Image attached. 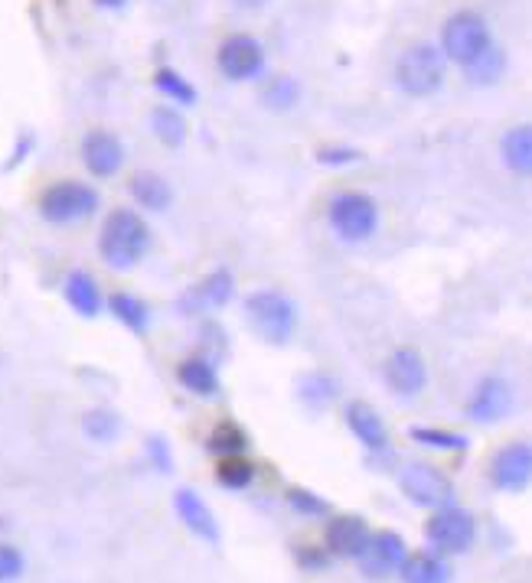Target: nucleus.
I'll use <instances>...</instances> for the list:
<instances>
[{"label":"nucleus","instance_id":"obj_1","mask_svg":"<svg viewBox=\"0 0 532 583\" xmlns=\"http://www.w3.org/2000/svg\"><path fill=\"white\" fill-rule=\"evenodd\" d=\"M151 248V228L134 209H115L102 222L98 231V254L115 271H131Z\"/></svg>","mask_w":532,"mask_h":583},{"label":"nucleus","instance_id":"obj_2","mask_svg":"<svg viewBox=\"0 0 532 583\" xmlns=\"http://www.w3.org/2000/svg\"><path fill=\"white\" fill-rule=\"evenodd\" d=\"M395 82L412 98H428L445 85V52L431 43L409 46L395 62Z\"/></svg>","mask_w":532,"mask_h":583},{"label":"nucleus","instance_id":"obj_3","mask_svg":"<svg viewBox=\"0 0 532 583\" xmlns=\"http://www.w3.org/2000/svg\"><path fill=\"white\" fill-rule=\"evenodd\" d=\"M246 317H249V326L256 330V336L265 340L268 346H284L297 330L294 304L277 290H256L246 300Z\"/></svg>","mask_w":532,"mask_h":583},{"label":"nucleus","instance_id":"obj_4","mask_svg":"<svg viewBox=\"0 0 532 583\" xmlns=\"http://www.w3.org/2000/svg\"><path fill=\"white\" fill-rule=\"evenodd\" d=\"M98 202H102L98 190H92L88 183L59 180V183H49L39 195V215L49 225H79L98 212Z\"/></svg>","mask_w":532,"mask_h":583},{"label":"nucleus","instance_id":"obj_5","mask_svg":"<svg viewBox=\"0 0 532 583\" xmlns=\"http://www.w3.org/2000/svg\"><path fill=\"white\" fill-rule=\"evenodd\" d=\"M490 46H494L490 26H487V20H484L481 13H474V10L454 13V16L445 23V29H441V52H445L451 62L464 66V69H468L471 62H477Z\"/></svg>","mask_w":532,"mask_h":583},{"label":"nucleus","instance_id":"obj_6","mask_svg":"<svg viewBox=\"0 0 532 583\" xmlns=\"http://www.w3.org/2000/svg\"><path fill=\"white\" fill-rule=\"evenodd\" d=\"M327 215L330 228L343 241H366L379 225V209L366 193H340L330 202Z\"/></svg>","mask_w":532,"mask_h":583},{"label":"nucleus","instance_id":"obj_7","mask_svg":"<svg viewBox=\"0 0 532 583\" xmlns=\"http://www.w3.org/2000/svg\"><path fill=\"white\" fill-rule=\"evenodd\" d=\"M399 489L422 509H445L454 502V486L428 463H405L399 469Z\"/></svg>","mask_w":532,"mask_h":583},{"label":"nucleus","instance_id":"obj_8","mask_svg":"<svg viewBox=\"0 0 532 583\" xmlns=\"http://www.w3.org/2000/svg\"><path fill=\"white\" fill-rule=\"evenodd\" d=\"M216 62L229 82H252L265 72V46L249 33H236L220 43Z\"/></svg>","mask_w":532,"mask_h":583},{"label":"nucleus","instance_id":"obj_9","mask_svg":"<svg viewBox=\"0 0 532 583\" xmlns=\"http://www.w3.org/2000/svg\"><path fill=\"white\" fill-rule=\"evenodd\" d=\"M474 519L471 512L458 509V505H445L431 515V522L425 525V535L431 542L435 551L441 555H461L474 545Z\"/></svg>","mask_w":532,"mask_h":583},{"label":"nucleus","instance_id":"obj_10","mask_svg":"<svg viewBox=\"0 0 532 583\" xmlns=\"http://www.w3.org/2000/svg\"><path fill=\"white\" fill-rule=\"evenodd\" d=\"M405 558H409L405 542L395 532H379V535H369V542L356 561L366 578H389L402 568Z\"/></svg>","mask_w":532,"mask_h":583},{"label":"nucleus","instance_id":"obj_11","mask_svg":"<svg viewBox=\"0 0 532 583\" xmlns=\"http://www.w3.org/2000/svg\"><path fill=\"white\" fill-rule=\"evenodd\" d=\"M233 294H236V277H233L229 267H220V271L206 274L203 281H197V284L184 294L180 307H184L187 313H210V310L226 307V304L233 300Z\"/></svg>","mask_w":532,"mask_h":583},{"label":"nucleus","instance_id":"obj_12","mask_svg":"<svg viewBox=\"0 0 532 583\" xmlns=\"http://www.w3.org/2000/svg\"><path fill=\"white\" fill-rule=\"evenodd\" d=\"M82 164L92 177H115L125 164V144L111 131H88L82 138Z\"/></svg>","mask_w":532,"mask_h":583},{"label":"nucleus","instance_id":"obj_13","mask_svg":"<svg viewBox=\"0 0 532 583\" xmlns=\"http://www.w3.org/2000/svg\"><path fill=\"white\" fill-rule=\"evenodd\" d=\"M494 486L504 492H520L532 483V447L530 443H510L497 453L490 466Z\"/></svg>","mask_w":532,"mask_h":583},{"label":"nucleus","instance_id":"obj_14","mask_svg":"<svg viewBox=\"0 0 532 583\" xmlns=\"http://www.w3.org/2000/svg\"><path fill=\"white\" fill-rule=\"evenodd\" d=\"M386 382L395 394H405V397L425 389L428 369H425V359L418 356V349H412V346L395 349L386 362Z\"/></svg>","mask_w":532,"mask_h":583},{"label":"nucleus","instance_id":"obj_15","mask_svg":"<svg viewBox=\"0 0 532 583\" xmlns=\"http://www.w3.org/2000/svg\"><path fill=\"white\" fill-rule=\"evenodd\" d=\"M510 411H513V389L504 379H484L468 404V414L481 424L504 420Z\"/></svg>","mask_w":532,"mask_h":583},{"label":"nucleus","instance_id":"obj_16","mask_svg":"<svg viewBox=\"0 0 532 583\" xmlns=\"http://www.w3.org/2000/svg\"><path fill=\"white\" fill-rule=\"evenodd\" d=\"M369 542V525L356 515H340L327 525V548L340 558H359Z\"/></svg>","mask_w":532,"mask_h":583},{"label":"nucleus","instance_id":"obj_17","mask_svg":"<svg viewBox=\"0 0 532 583\" xmlns=\"http://www.w3.org/2000/svg\"><path fill=\"white\" fill-rule=\"evenodd\" d=\"M174 505H177V515L184 519V525L197 535V538H206V542H220V525H216V515L210 512V505L193 492V489H180L174 496Z\"/></svg>","mask_w":532,"mask_h":583},{"label":"nucleus","instance_id":"obj_18","mask_svg":"<svg viewBox=\"0 0 532 583\" xmlns=\"http://www.w3.org/2000/svg\"><path fill=\"white\" fill-rule=\"evenodd\" d=\"M62 294H66V304L79 313V317H85V320H95L98 313H102V287H98V281L92 277V274H85V271H72L69 277H66V284H62Z\"/></svg>","mask_w":532,"mask_h":583},{"label":"nucleus","instance_id":"obj_19","mask_svg":"<svg viewBox=\"0 0 532 583\" xmlns=\"http://www.w3.org/2000/svg\"><path fill=\"white\" fill-rule=\"evenodd\" d=\"M346 424H350V430L356 433V440H359L366 450L379 453V450H386V447H389L386 424H382V417H379L369 404L353 401V404L346 407Z\"/></svg>","mask_w":532,"mask_h":583},{"label":"nucleus","instance_id":"obj_20","mask_svg":"<svg viewBox=\"0 0 532 583\" xmlns=\"http://www.w3.org/2000/svg\"><path fill=\"white\" fill-rule=\"evenodd\" d=\"M128 190L134 195V202H138L141 209H147V212H164V209H170V202H174L170 183H167L161 174H151V170L134 174L131 183H128Z\"/></svg>","mask_w":532,"mask_h":583},{"label":"nucleus","instance_id":"obj_21","mask_svg":"<svg viewBox=\"0 0 532 583\" xmlns=\"http://www.w3.org/2000/svg\"><path fill=\"white\" fill-rule=\"evenodd\" d=\"M500 154H504V164L520 174V177H532V124H520V128H510L500 141Z\"/></svg>","mask_w":532,"mask_h":583},{"label":"nucleus","instance_id":"obj_22","mask_svg":"<svg viewBox=\"0 0 532 583\" xmlns=\"http://www.w3.org/2000/svg\"><path fill=\"white\" fill-rule=\"evenodd\" d=\"M402 581L405 583H451V564L438 555H409L402 561Z\"/></svg>","mask_w":532,"mask_h":583},{"label":"nucleus","instance_id":"obj_23","mask_svg":"<svg viewBox=\"0 0 532 583\" xmlns=\"http://www.w3.org/2000/svg\"><path fill=\"white\" fill-rule=\"evenodd\" d=\"M108 310H111V317H115L121 326H128L131 333H147V326H151V310H147V304H144L141 297L128 294V290L111 294Z\"/></svg>","mask_w":532,"mask_h":583},{"label":"nucleus","instance_id":"obj_24","mask_svg":"<svg viewBox=\"0 0 532 583\" xmlns=\"http://www.w3.org/2000/svg\"><path fill=\"white\" fill-rule=\"evenodd\" d=\"M177 379H180V385H184V389L193 391V394H200V397H206V394H216V391H220V376H216V369H213L203 356L184 359V362H180V369H177Z\"/></svg>","mask_w":532,"mask_h":583},{"label":"nucleus","instance_id":"obj_25","mask_svg":"<svg viewBox=\"0 0 532 583\" xmlns=\"http://www.w3.org/2000/svg\"><path fill=\"white\" fill-rule=\"evenodd\" d=\"M151 128L161 138V144H167V147H180L187 141V118L177 111V105L174 108H154Z\"/></svg>","mask_w":532,"mask_h":583},{"label":"nucleus","instance_id":"obj_26","mask_svg":"<svg viewBox=\"0 0 532 583\" xmlns=\"http://www.w3.org/2000/svg\"><path fill=\"white\" fill-rule=\"evenodd\" d=\"M246 443H249V437H246V430L236 420H223L210 433V450L220 453V456H243Z\"/></svg>","mask_w":532,"mask_h":583},{"label":"nucleus","instance_id":"obj_27","mask_svg":"<svg viewBox=\"0 0 532 583\" xmlns=\"http://www.w3.org/2000/svg\"><path fill=\"white\" fill-rule=\"evenodd\" d=\"M154 85H157V92L167 95L174 105H193V102H197V88H193L180 72H174V69H157V72H154Z\"/></svg>","mask_w":532,"mask_h":583},{"label":"nucleus","instance_id":"obj_28","mask_svg":"<svg viewBox=\"0 0 532 583\" xmlns=\"http://www.w3.org/2000/svg\"><path fill=\"white\" fill-rule=\"evenodd\" d=\"M504 69H507V59H504V49H497V46H490L477 62H471L464 72H468V79L474 82V85H494L500 75H504Z\"/></svg>","mask_w":532,"mask_h":583},{"label":"nucleus","instance_id":"obj_29","mask_svg":"<svg viewBox=\"0 0 532 583\" xmlns=\"http://www.w3.org/2000/svg\"><path fill=\"white\" fill-rule=\"evenodd\" d=\"M300 98V85L287 75H277L271 79L265 88H262V102H265L271 111H291Z\"/></svg>","mask_w":532,"mask_h":583},{"label":"nucleus","instance_id":"obj_30","mask_svg":"<svg viewBox=\"0 0 532 583\" xmlns=\"http://www.w3.org/2000/svg\"><path fill=\"white\" fill-rule=\"evenodd\" d=\"M216 476L226 489H246L256 479V466L246 456H223Z\"/></svg>","mask_w":532,"mask_h":583},{"label":"nucleus","instance_id":"obj_31","mask_svg":"<svg viewBox=\"0 0 532 583\" xmlns=\"http://www.w3.org/2000/svg\"><path fill=\"white\" fill-rule=\"evenodd\" d=\"M82 427H85V433H88L95 443H111V440L121 433V420H118L111 411H88V414L82 417Z\"/></svg>","mask_w":532,"mask_h":583},{"label":"nucleus","instance_id":"obj_32","mask_svg":"<svg viewBox=\"0 0 532 583\" xmlns=\"http://www.w3.org/2000/svg\"><path fill=\"white\" fill-rule=\"evenodd\" d=\"M300 397H304L307 404H314V407H327V404L336 397V382H333L330 376L314 372V376H307V379L300 382Z\"/></svg>","mask_w":532,"mask_h":583},{"label":"nucleus","instance_id":"obj_33","mask_svg":"<svg viewBox=\"0 0 532 583\" xmlns=\"http://www.w3.org/2000/svg\"><path fill=\"white\" fill-rule=\"evenodd\" d=\"M287 502H291V509H294V512L310 515V519H320V515H327V512H330V505H327L320 496L307 492V489H287Z\"/></svg>","mask_w":532,"mask_h":583},{"label":"nucleus","instance_id":"obj_34","mask_svg":"<svg viewBox=\"0 0 532 583\" xmlns=\"http://www.w3.org/2000/svg\"><path fill=\"white\" fill-rule=\"evenodd\" d=\"M412 437L418 443H428V447H438V450H464L468 440L458 437V433H448V430H412Z\"/></svg>","mask_w":532,"mask_h":583},{"label":"nucleus","instance_id":"obj_35","mask_svg":"<svg viewBox=\"0 0 532 583\" xmlns=\"http://www.w3.org/2000/svg\"><path fill=\"white\" fill-rule=\"evenodd\" d=\"M23 574V555L10 545H0V583L16 581Z\"/></svg>","mask_w":532,"mask_h":583},{"label":"nucleus","instance_id":"obj_36","mask_svg":"<svg viewBox=\"0 0 532 583\" xmlns=\"http://www.w3.org/2000/svg\"><path fill=\"white\" fill-rule=\"evenodd\" d=\"M359 154L356 151H343V147H330V151H320V160L327 164V167H346V164H353Z\"/></svg>","mask_w":532,"mask_h":583},{"label":"nucleus","instance_id":"obj_37","mask_svg":"<svg viewBox=\"0 0 532 583\" xmlns=\"http://www.w3.org/2000/svg\"><path fill=\"white\" fill-rule=\"evenodd\" d=\"M147 450H151V456H154V463L164 469V473H170V456H167V443L161 440V437H154V440H147Z\"/></svg>","mask_w":532,"mask_h":583},{"label":"nucleus","instance_id":"obj_38","mask_svg":"<svg viewBox=\"0 0 532 583\" xmlns=\"http://www.w3.org/2000/svg\"><path fill=\"white\" fill-rule=\"evenodd\" d=\"M233 3H236L239 10H262L268 0H233Z\"/></svg>","mask_w":532,"mask_h":583},{"label":"nucleus","instance_id":"obj_39","mask_svg":"<svg viewBox=\"0 0 532 583\" xmlns=\"http://www.w3.org/2000/svg\"><path fill=\"white\" fill-rule=\"evenodd\" d=\"M95 3H102V7H111V10H115V7H125L128 0H95Z\"/></svg>","mask_w":532,"mask_h":583}]
</instances>
